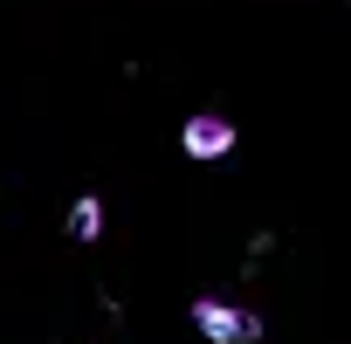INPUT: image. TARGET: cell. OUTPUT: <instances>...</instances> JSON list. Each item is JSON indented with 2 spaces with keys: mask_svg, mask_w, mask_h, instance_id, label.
<instances>
[{
  "mask_svg": "<svg viewBox=\"0 0 351 344\" xmlns=\"http://www.w3.org/2000/svg\"><path fill=\"white\" fill-rule=\"evenodd\" d=\"M193 330H200L207 344H255V337H262V317H255V310H234V303H221V296H200V303H193Z\"/></svg>",
  "mask_w": 351,
  "mask_h": 344,
  "instance_id": "obj_1",
  "label": "cell"
},
{
  "mask_svg": "<svg viewBox=\"0 0 351 344\" xmlns=\"http://www.w3.org/2000/svg\"><path fill=\"white\" fill-rule=\"evenodd\" d=\"M180 145H186V158H221V151H234V117H221V110H200V117H186Z\"/></svg>",
  "mask_w": 351,
  "mask_h": 344,
  "instance_id": "obj_2",
  "label": "cell"
},
{
  "mask_svg": "<svg viewBox=\"0 0 351 344\" xmlns=\"http://www.w3.org/2000/svg\"><path fill=\"white\" fill-rule=\"evenodd\" d=\"M69 234H76V241H97V234H104V200H97V193H83V200L69 207Z\"/></svg>",
  "mask_w": 351,
  "mask_h": 344,
  "instance_id": "obj_3",
  "label": "cell"
}]
</instances>
